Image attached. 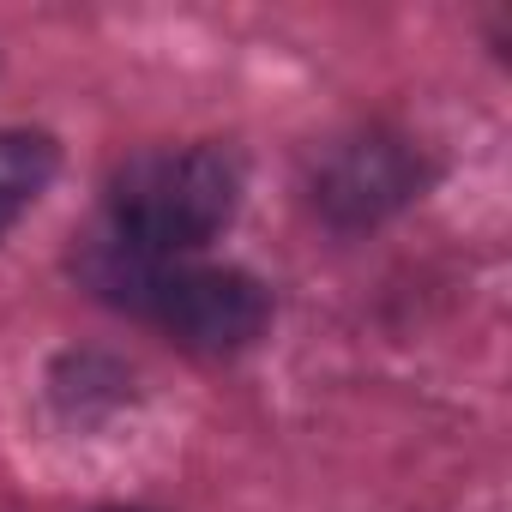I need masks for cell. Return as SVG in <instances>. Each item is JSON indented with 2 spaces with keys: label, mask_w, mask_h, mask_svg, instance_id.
I'll list each match as a JSON object with an SVG mask.
<instances>
[{
  "label": "cell",
  "mask_w": 512,
  "mask_h": 512,
  "mask_svg": "<svg viewBox=\"0 0 512 512\" xmlns=\"http://www.w3.org/2000/svg\"><path fill=\"white\" fill-rule=\"evenodd\" d=\"M91 284L157 320L175 344L199 350V356H229V350H247L253 338L266 332L272 320V302L266 290L253 284L247 272H229V266H187V260H157V253H133L121 247L115 235H103L85 260Z\"/></svg>",
  "instance_id": "obj_1"
},
{
  "label": "cell",
  "mask_w": 512,
  "mask_h": 512,
  "mask_svg": "<svg viewBox=\"0 0 512 512\" xmlns=\"http://www.w3.org/2000/svg\"><path fill=\"white\" fill-rule=\"evenodd\" d=\"M55 175V145L43 133L0 127V235H7Z\"/></svg>",
  "instance_id": "obj_4"
},
{
  "label": "cell",
  "mask_w": 512,
  "mask_h": 512,
  "mask_svg": "<svg viewBox=\"0 0 512 512\" xmlns=\"http://www.w3.org/2000/svg\"><path fill=\"white\" fill-rule=\"evenodd\" d=\"M235 211V163L223 151H145L109 181V235L133 253L181 260Z\"/></svg>",
  "instance_id": "obj_2"
},
{
  "label": "cell",
  "mask_w": 512,
  "mask_h": 512,
  "mask_svg": "<svg viewBox=\"0 0 512 512\" xmlns=\"http://www.w3.org/2000/svg\"><path fill=\"white\" fill-rule=\"evenodd\" d=\"M404 193H410V157L398 145H380V139L350 145L320 181V199L332 211H350V217H374V211L398 205Z\"/></svg>",
  "instance_id": "obj_3"
}]
</instances>
